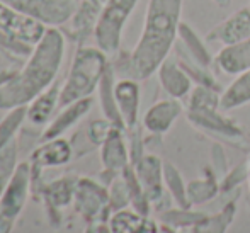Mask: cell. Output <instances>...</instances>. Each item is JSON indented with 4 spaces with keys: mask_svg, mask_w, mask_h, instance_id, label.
<instances>
[{
    "mask_svg": "<svg viewBox=\"0 0 250 233\" xmlns=\"http://www.w3.org/2000/svg\"><path fill=\"white\" fill-rule=\"evenodd\" d=\"M65 56V38L58 27H46L43 38L33 46L22 70L12 73L0 85V109L29 104L55 84Z\"/></svg>",
    "mask_w": 250,
    "mask_h": 233,
    "instance_id": "6da1fadb",
    "label": "cell"
},
{
    "mask_svg": "<svg viewBox=\"0 0 250 233\" xmlns=\"http://www.w3.org/2000/svg\"><path fill=\"white\" fill-rule=\"evenodd\" d=\"M184 0H148L140 40L131 51L135 80L150 79L175 46Z\"/></svg>",
    "mask_w": 250,
    "mask_h": 233,
    "instance_id": "7a4b0ae2",
    "label": "cell"
},
{
    "mask_svg": "<svg viewBox=\"0 0 250 233\" xmlns=\"http://www.w3.org/2000/svg\"><path fill=\"white\" fill-rule=\"evenodd\" d=\"M109 66L107 55L92 46H79L70 65L68 75L60 92V106H68L80 99L90 97Z\"/></svg>",
    "mask_w": 250,
    "mask_h": 233,
    "instance_id": "3957f363",
    "label": "cell"
},
{
    "mask_svg": "<svg viewBox=\"0 0 250 233\" xmlns=\"http://www.w3.org/2000/svg\"><path fill=\"white\" fill-rule=\"evenodd\" d=\"M136 3L138 0H105L94 31L96 46L105 55H114L119 51L123 31Z\"/></svg>",
    "mask_w": 250,
    "mask_h": 233,
    "instance_id": "277c9868",
    "label": "cell"
},
{
    "mask_svg": "<svg viewBox=\"0 0 250 233\" xmlns=\"http://www.w3.org/2000/svg\"><path fill=\"white\" fill-rule=\"evenodd\" d=\"M14 10L40 21L46 27H58L72 19L75 0H0Z\"/></svg>",
    "mask_w": 250,
    "mask_h": 233,
    "instance_id": "5b68a950",
    "label": "cell"
},
{
    "mask_svg": "<svg viewBox=\"0 0 250 233\" xmlns=\"http://www.w3.org/2000/svg\"><path fill=\"white\" fill-rule=\"evenodd\" d=\"M188 121L196 129L214 136L216 140L238 148H245V136L238 123L225 116L223 111L220 112V109H213V111H189L188 109Z\"/></svg>",
    "mask_w": 250,
    "mask_h": 233,
    "instance_id": "8992f818",
    "label": "cell"
},
{
    "mask_svg": "<svg viewBox=\"0 0 250 233\" xmlns=\"http://www.w3.org/2000/svg\"><path fill=\"white\" fill-rule=\"evenodd\" d=\"M133 167H135L138 181L145 189V194L151 206L160 213L167 211L168 204H165V201H167V197H170V194L167 196V189H165L164 182V162L160 160V157L153 153H145Z\"/></svg>",
    "mask_w": 250,
    "mask_h": 233,
    "instance_id": "52a82bcc",
    "label": "cell"
},
{
    "mask_svg": "<svg viewBox=\"0 0 250 233\" xmlns=\"http://www.w3.org/2000/svg\"><path fill=\"white\" fill-rule=\"evenodd\" d=\"M75 210L87 221L107 220L111 213L109 206V191L92 179L82 177L75 184Z\"/></svg>",
    "mask_w": 250,
    "mask_h": 233,
    "instance_id": "ba28073f",
    "label": "cell"
},
{
    "mask_svg": "<svg viewBox=\"0 0 250 233\" xmlns=\"http://www.w3.org/2000/svg\"><path fill=\"white\" fill-rule=\"evenodd\" d=\"M46 26L0 2V33L27 46H34L43 38Z\"/></svg>",
    "mask_w": 250,
    "mask_h": 233,
    "instance_id": "9c48e42d",
    "label": "cell"
},
{
    "mask_svg": "<svg viewBox=\"0 0 250 233\" xmlns=\"http://www.w3.org/2000/svg\"><path fill=\"white\" fill-rule=\"evenodd\" d=\"M31 181H33L31 164L17 165L12 179L0 196V216L9 218V220H16L19 216L24 204H26Z\"/></svg>",
    "mask_w": 250,
    "mask_h": 233,
    "instance_id": "30bf717a",
    "label": "cell"
},
{
    "mask_svg": "<svg viewBox=\"0 0 250 233\" xmlns=\"http://www.w3.org/2000/svg\"><path fill=\"white\" fill-rule=\"evenodd\" d=\"M247 40H250V7L235 10L206 34V43H220L223 46Z\"/></svg>",
    "mask_w": 250,
    "mask_h": 233,
    "instance_id": "8fae6325",
    "label": "cell"
},
{
    "mask_svg": "<svg viewBox=\"0 0 250 233\" xmlns=\"http://www.w3.org/2000/svg\"><path fill=\"white\" fill-rule=\"evenodd\" d=\"M184 112L181 101L179 99H162L151 104L148 111L143 116V128L150 133V135L164 136L165 133L170 131L174 123L179 119V116Z\"/></svg>",
    "mask_w": 250,
    "mask_h": 233,
    "instance_id": "7c38bea8",
    "label": "cell"
},
{
    "mask_svg": "<svg viewBox=\"0 0 250 233\" xmlns=\"http://www.w3.org/2000/svg\"><path fill=\"white\" fill-rule=\"evenodd\" d=\"M174 48L177 56L182 60L192 62L204 68H211V65H214V58L208 49L206 40H203L188 22H181L179 26V38Z\"/></svg>",
    "mask_w": 250,
    "mask_h": 233,
    "instance_id": "4fadbf2b",
    "label": "cell"
},
{
    "mask_svg": "<svg viewBox=\"0 0 250 233\" xmlns=\"http://www.w3.org/2000/svg\"><path fill=\"white\" fill-rule=\"evenodd\" d=\"M158 82L160 87L164 89V92L172 99H184L191 94L192 87V79L188 75L184 68L179 63L177 56H168L164 63L160 65V68L157 70Z\"/></svg>",
    "mask_w": 250,
    "mask_h": 233,
    "instance_id": "5bb4252c",
    "label": "cell"
},
{
    "mask_svg": "<svg viewBox=\"0 0 250 233\" xmlns=\"http://www.w3.org/2000/svg\"><path fill=\"white\" fill-rule=\"evenodd\" d=\"M126 129L118 128L116 126L107 136V140L101 145V162L105 172H112V174H121L129 164V148L125 140Z\"/></svg>",
    "mask_w": 250,
    "mask_h": 233,
    "instance_id": "9a60e30c",
    "label": "cell"
},
{
    "mask_svg": "<svg viewBox=\"0 0 250 233\" xmlns=\"http://www.w3.org/2000/svg\"><path fill=\"white\" fill-rule=\"evenodd\" d=\"M114 97L118 109L121 112V118L125 121L126 129H131L138 126V114H140V92L138 80L135 79H121L114 85Z\"/></svg>",
    "mask_w": 250,
    "mask_h": 233,
    "instance_id": "2e32d148",
    "label": "cell"
},
{
    "mask_svg": "<svg viewBox=\"0 0 250 233\" xmlns=\"http://www.w3.org/2000/svg\"><path fill=\"white\" fill-rule=\"evenodd\" d=\"M104 3L105 0H82L77 3V9L70 21H72V36L80 46L96 31Z\"/></svg>",
    "mask_w": 250,
    "mask_h": 233,
    "instance_id": "e0dca14e",
    "label": "cell"
},
{
    "mask_svg": "<svg viewBox=\"0 0 250 233\" xmlns=\"http://www.w3.org/2000/svg\"><path fill=\"white\" fill-rule=\"evenodd\" d=\"M214 65L225 75L237 77L250 70V40L223 46L214 56Z\"/></svg>",
    "mask_w": 250,
    "mask_h": 233,
    "instance_id": "ac0fdd59",
    "label": "cell"
},
{
    "mask_svg": "<svg viewBox=\"0 0 250 233\" xmlns=\"http://www.w3.org/2000/svg\"><path fill=\"white\" fill-rule=\"evenodd\" d=\"M73 150L70 143L63 138L44 141L31 155V170H40L43 167H58L70 162Z\"/></svg>",
    "mask_w": 250,
    "mask_h": 233,
    "instance_id": "d6986e66",
    "label": "cell"
},
{
    "mask_svg": "<svg viewBox=\"0 0 250 233\" xmlns=\"http://www.w3.org/2000/svg\"><path fill=\"white\" fill-rule=\"evenodd\" d=\"M90 107H92V99L90 97L80 99V101H75V102H72V104H68L66 107H63V111L46 126V129H44L41 138H43V141L60 138L66 129L72 128L77 121H80V119L90 111Z\"/></svg>",
    "mask_w": 250,
    "mask_h": 233,
    "instance_id": "ffe728a7",
    "label": "cell"
},
{
    "mask_svg": "<svg viewBox=\"0 0 250 233\" xmlns=\"http://www.w3.org/2000/svg\"><path fill=\"white\" fill-rule=\"evenodd\" d=\"M109 228L112 233H158L157 221L150 220L148 214H142L136 210L114 211L109 218Z\"/></svg>",
    "mask_w": 250,
    "mask_h": 233,
    "instance_id": "44dd1931",
    "label": "cell"
},
{
    "mask_svg": "<svg viewBox=\"0 0 250 233\" xmlns=\"http://www.w3.org/2000/svg\"><path fill=\"white\" fill-rule=\"evenodd\" d=\"M60 92L62 89L56 84H53L36 99H33L27 106V121L33 125H46L55 107L60 104Z\"/></svg>",
    "mask_w": 250,
    "mask_h": 233,
    "instance_id": "7402d4cb",
    "label": "cell"
},
{
    "mask_svg": "<svg viewBox=\"0 0 250 233\" xmlns=\"http://www.w3.org/2000/svg\"><path fill=\"white\" fill-rule=\"evenodd\" d=\"M114 66L109 65L107 70H105L104 77H102L101 84H99V101H101V107H102V112H104L105 119L116 125L118 128H123L126 129L125 126V121L121 118V112L118 109V104H116V97H114Z\"/></svg>",
    "mask_w": 250,
    "mask_h": 233,
    "instance_id": "603a6c76",
    "label": "cell"
},
{
    "mask_svg": "<svg viewBox=\"0 0 250 233\" xmlns=\"http://www.w3.org/2000/svg\"><path fill=\"white\" fill-rule=\"evenodd\" d=\"M220 182H218V174L213 169H206L204 175L199 179L188 182V199L191 206H199L208 201L214 199L220 194Z\"/></svg>",
    "mask_w": 250,
    "mask_h": 233,
    "instance_id": "cb8c5ba5",
    "label": "cell"
},
{
    "mask_svg": "<svg viewBox=\"0 0 250 233\" xmlns=\"http://www.w3.org/2000/svg\"><path fill=\"white\" fill-rule=\"evenodd\" d=\"M250 102V70L235 77V80L221 92L220 111H233Z\"/></svg>",
    "mask_w": 250,
    "mask_h": 233,
    "instance_id": "d4e9b609",
    "label": "cell"
},
{
    "mask_svg": "<svg viewBox=\"0 0 250 233\" xmlns=\"http://www.w3.org/2000/svg\"><path fill=\"white\" fill-rule=\"evenodd\" d=\"M235 216H237V203L230 201L218 213L204 214L192 227V233H227Z\"/></svg>",
    "mask_w": 250,
    "mask_h": 233,
    "instance_id": "484cf974",
    "label": "cell"
},
{
    "mask_svg": "<svg viewBox=\"0 0 250 233\" xmlns=\"http://www.w3.org/2000/svg\"><path fill=\"white\" fill-rule=\"evenodd\" d=\"M164 182L172 201L179 208H191L188 199V184L182 179L179 169L174 164H170V162H164Z\"/></svg>",
    "mask_w": 250,
    "mask_h": 233,
    "instance_id": "4316f807",
    "label": "cell"
},
{
    "mask_svg": "<svg viewBox=\"0 0 250 233\" xmlns=\"http://www.w3.org/2000/svg\"><path fill=\"white\" fill-rule=\"evenodd\" d=\"M221 90L213 89V87L196 85L189 94L188 109L189 111H213L220 109Z\"/></svg>",
    "mask_w": 250,
    "mask_h": 233,
    "instance_id": "83f0119b",
    "label": "cell"
},
{
    "mask_svg": "<svg viewBox=\"0 0 250 233\" xmlns=\"http://www.w3.org/2000/svg\"><path fill=\"white\" fill-rule=\"evenodd\" d=\"M24 119H27V107L26 106L9 109V112L5 114V118L0 121V148L5 147L7 143H10V141L16 138L17 129L22 126Z\"/></svg>",
    "mask_w": 250,
    "mask_h": 233,
    "instance_id": "f1b7e54d",
    "label": "cell"
},
{
    "mask_svg": "<svg viewBox=\"0 0 250 233\" xmlns=\"http://www.w3.org/2000/svg\"><path fill=\"white\" fill-rule=\"evenodd\" d=\"M75 184L77 182H73L72 179H68V177L53 181L51 184L44 189V196H46L48 203L56 208L66 206V204L73 199V196H75Z\"/></svg>",
    "mask_w": 250,
    "mask_h": 233,
    "instance_id": "f546056e",
    "label": "cell"
},
{
    "mask_svg": "<svg viewBox=\"0 0 250 233\" xmlns=\"http://www.w3.org/2000/svg\"><path fill=\"white\" fill-rule=\"evenodd\" d=\"M17 143L12 140L0 148V196L17 169Z\"/></svg>",
    "mask_w": 250,
    "mask_h": 233,
    "instance_id": "4dcf8cb0",
    "label": "cell"
},
{
    "mask_svg": "<svg viewBox=\"0 0 250 233\" xmlns=\"http://www.w3.org/2000/svg\"><path fill=\"white\" fill-rule=\"evenodd\" d=\"M204 216L201 211H191V208H177V210H167L160 214V221L175 228L194 227Z\"/></svg>",
    "mask_w": 250,
    "mask_h": 233,
    "instance_id": "1f68e13d",
    "label": "cell"
},
{
    "mask_svg": "<svg viewBox=\"0 0 250 233\" xmlns=\"http://www.w3.org/2000/svg\"><path fill=\"white\" fill-rule=\"evenodd\" d=\"M128 204H131L129 191H128V186H126V181L123 179V175L119 174L118 177H114L111 181L109 206H111V211H119V210H125Z\"/></svg>",
    "mask_w": 250,
    "mask_h": 233,
    "instance_id": "d6a6232c",
    "label": "cell"
},
{
    "mask_svg": "<svg viewBox=\"0 0 250 233\" xmlns=\"http://www.w3.org/2000/svg\"><path fill=\"white\" fill-rule=\"evenodd\" d=\"M247 179H249V165H247V162H245V164L237 165L235 169H230V170L223 175V179H221V182H220L221 194L230 192V191L237 189V187L240 186L244 181H247Z\"/></svg>",
    "mask_w": 250,
    "mask_h": 233,
    "instance_id": "836d02e7",
    "label": "cell"
},
{
    "mask_svg": "<svg viewBox=\"0 0 250 233\" xmlns=\"http://www.w3.org/2000/svg\"><path fill=\"white\" fill-rule=\"evenodd\" d=\"M116 128V125H112L109 119H96V121L90 123L89 131H87V136H89L90 143L96 145V147H101L107 136L111 135V131Z\"/></svg>",
    "mask_w": 250,
    "mask_h": 233,
    "instance_id": "e575fe53",
    "label": "cell"
},
{
    "mask_svg": "<svg viewBox=\"0 0 250 233\" xmlns=\"http://www.w3.org/2000/svg\"><path fill=\"white\" fill-rule=\"evenodd\" d=\"M211 158H213V170L216 174L225 175L228 172V165H227V155L223 151V147L218 143L213 145L211 148Z\"/></svg>",
    "mask_w": 250,
    "mask_h": 233,
    "instance_id": "d590c367",
    "label": "cell"
},
{
    "mask_svg": "<svg viewBox=\"0 0 250 233\" xmlns=\"http://www.w3.org/2000/svg\"><path fill=\"white\" fill-rule=\"evenodd\" d=\"M12 223H14V220L0 216V233H10V230H12Z\"/></svg>",
    "mask_w": 250,
    "mask_h": 233,
    "instance_id": "8d00e7d4",
    "label": "cell"
},
{
    "mask_svg": "<svg viewBox=\"0 0 250 233\" xmlns=\"http://www.w3.org/2000/svg\"><path fill=\"white\" fill-rule=\"evenodd\" d=\"M158 233H184V232H181V228H175V227H170V225L162 223L160 228H158Z\"/></svg>",
    "mask_w": 250,
    "mask_h": 233,
    "instance_id": "74e56055",
    "label": "cell"
},
{
    "mask_svg": "<svg viewBox=\"0 0 250 233\" xmlns=\"http://www.w3.org/2000/svg\"><path fill=\"white\" fill-rule=\"evenodd\" d=\"M214 3H216L218 7H221V9H225V7H228L231 3V0H213Z\"/></svg>",
    "mask_w": 250,
    "mask_h": 233,
    "instance_id": "f35d334b",
    "label": "cell"
},
{
    "mask_svg": "<svg viewBox=\"0 0 250 233\" xmlns=\"http://www.w3.org/2000/svg\"><path fill=\"white\" fill-rule=\"evenodd\" d=\"M96 233H112V232H111V228H109V227H104V225H101V227L97 228Z\"/></svg>",
    "mask_w": 250,
    "mask_h": 233,
    "instance_id": "ab89813d",
    "label": "cell"
},
{
    "mask_svg": "<svg viewBox=\"0 0 250 233\" xmlns=\"http://www.w3.org/2000/svg\"><path fill=\"white\" fill-rule=\"evenodd\" d=\"M247 165H249V179H247V181H249V184H250V157H249V160H247Z\"/></svg>",
    "mask_w": 250,
    "mask_h": 233,
    "instance_id": "60d3db41",
    "label": "cell"
}]
</instances>
